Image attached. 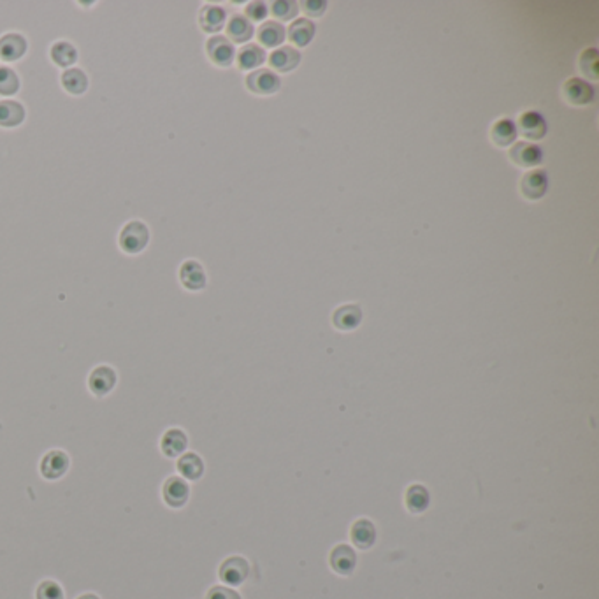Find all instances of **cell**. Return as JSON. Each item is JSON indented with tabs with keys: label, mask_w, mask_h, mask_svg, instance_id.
Listing matches in <instances>:
<instances>
[{
	"label": "cell",
	"mask_w": 599,
	"mask_h": 599,
	"mask_svg": "<svg viewBox=\"0 0 599 599\" xmlns=\"http://www.w3.org/2000/svg\"><path fill=\"white\" fill-rule=\"evenodd\" d=\"M150 241V231L143 222L134 220L129 222L125 227L122 229V234H120V246L125 253H136L143 252L146 248Z\"/></svg>",
	"instance_id": "cell-1"
},
{
	"label": "cell",
	"mask_w": 599,
	"mask_h": 599,
	"mask_svg": "<svg viewBox=\"0 0 599 599\" xmlns=\"http://www.w3.org/2000/svg\"><path fill=\"white\" fill-rule=\"evenodd\" d=\"M547 188H549V178L547 173L542 169L529 171L520 180V194L527 199V201H540L545 197Z\"/></svg>",
	"instance_id": "cell-2"
},
{
	"label": "cell",
	"mask_w": 599,
	"mask_h": 599,
	"mask_svg": "<svg viewBox=\"0 0 599 599\" xmlns=\"http://www.w3.org/2000/svg\"><path fill=\"white\" fill-rule=\"evenodd\" d=\"M563 95L571 106H587L594 101V88L591 83L580 78H570L566 83L563 85Z\"/></svg>",
	"instance_id": "cell-3"
},
{
	"label": "cell",
	"mask_w": 599,
	"mask_h": 599,
	"mask_svg": "<svg viewBox=\"0 0 599 599\" xmlns=\"http://www.w3.org/2000/svg\"><path fill=\"white\" fill-rule=\"evenodd\" d=\"M69 455L64 450H51L41 461V475L46 480H58L69 470Z\"/></svg>",
	"instance_id": "cell-4"
},
{
	"label": "cell",
	"mask_w": 599,
	"mask_h": 599,
	"mask_svg": "<svg viewBox=\"0 0 599 599\" xmlns=\"http://www.w3.org/2000/svg\"><path fill=\"white\" fill-rule=\"evenodd\" d=\"M280 78L269 69H259L246 78V87L257 95H273L280 90Z\"/></svg>",
	"instance_id": "cell-5"
},
{
	"label": "cell",
	"mask_w": 599,
	"mask_h": 599,
	"mask_svg": "<svg viewBox=\"0 0 599 599\" xmlns=\"http://www.w3.org/2000/svg\"><path fill=\"white\" fill-rule=\"evenodd\" d=\"M508 155L510 160L520 167H536L538 164H542L543 160L542 148L529 141L515 143V145L510 148Z\"/></svg>",
	"instance_id": "cell-6"
},
{
	"label": "cell",
	"mask_w": 599,
	"mask_h": 599,
	"mask_svg": "<svg viewBox=\"0 0 599 599\" xmlns=\"http://www.w3.org/2000/svg\"><path fill=\"white\" fill-rule=\"evenodd\" d=\"M162 498L166 501L167 506L171 508H181L188 503L190 498V487H188L187 482L180 477H171L167 478L166 484L162 487Z\"/></svg>",
	"instance_id": "cell-7"
},
{
	"label": "cell",
	"mask_w": 599,
	"mask_h": 599,
	"mask_svg": "<svg viewBox=\"0 0 599 599\" xmlns=\"http://www.w3.org/2000/svg\"><path fill=\"white\" fill-rule=\"evenodd\" d=\"M206 50H208V57H210L211 62L217 64L218 67H229V65L234 62V57H236L234 44H232L227 37H222V36L211 37L206 44Z\"/></svg>",
	"instance_id": "cell-8"
},
{
	"label": "cell",
	"mask_w": 599,
	"mask_h": 599,
	"mask_svg": "<svg viewBox=\"0 0 599 599\" xmlns=\"http://www.w3.org/2000/svg\"><path fill=\"white\" fill-rule=\"evenodd\" d=\"M517 130H520V134L529 139V141H538V139L545 138L547 122L538 111H526L520 115L519 129Z\"/></svg>",
	"instance_id": "cell-9"
},
{
	"label": "cell",
	"mask_w": 599,
	"mask_h": 599,
	"mask_svg": "<svg viewBox=\"0 0 599 599\" xmlns=\"http://www.w3.org/2000/svg\"><path fill=\"white\" fill-rule=\"evenodd\" d=\"M116 385V373L115 369L109 366H99L90 373L88 378V387H90L92 394L97 397H104L115 389Z\"/></svg>",
	"instance_id": "cell-10"
},
{
	"label": "cell",
	"mask_w": 599,
	"mask_h": 599,
	"mask_svg": "<svg viewBox=\"0 0 599 599\" xmlns=\"http://www.w3.org/2000/svg\"><path fill=\"white\" fill-rule=\"evenodd\" d=\"M180 280L185 289L203 290L206 287V273L197 260H187L180 269Z\"/></svg>",
	"instance_id": "cell-11"
},
{
	"label": "cell",
	"mask_w": 599,
	"mask_h": 599,
	"mask_svg": "<svg viewBox=\"0 0 599 599\" xmlns=\"http://www.w3.org/2000/svg\"><path fill=\"white\" fill-rule=\"evenodd\" d=\"M248 563L243 557H229L220 566V578L229 585H239L248 577Z\"/></svg>",
	"instance_id": "cell-12"
},
{
	"label": "cell",
	"mask_w": 599,
	"mask_h": 599,
	"mask_svg": "<svg viewBox=\"0 0 599 599\" xmlns=\"http://www.w3.org/2000/svg\"><path fill=\"white\" fill-rule=\"evenodd\" d=\"M301 62V53L296 48L290 46H282L276 51H273L271 57H269V64L275 71L278 73H290L299 65Z\"/></svg>",
	"instance_id": "cell-13"
},
{
	"label": "cell",
	"mask_w": 599,
	"mask_h": 599,
	"mask_svg": "<svg viewBox=\"0 0 599 599\" xmlns=\"http://www.w3.org/2000/svg\"><path fill=\"white\" fill-rule=\"evenodd\" d=\"M27 39L22 34H6L0 37V57L6 62H15L25 55Z\"/></svg>",
	"instance_id": "cell-14"
},
{
	"label": "cell",
	"mask_w": 599,
	"mask_h": 599,
	"mask_svg": "<svg viewBox=\"0 0 599 599\" xmlns=\"http://www.w3.org/2000/svg\"><path fill=\"white\" fill-rule=\"evenodd\" d=\"M517 134H519V130H517L515 122L510 118H499L491 129L492 143L499 146V148H506V146L513 145Z\"/></svg>",
	"instance_id": "cell-15"
},
{
	"label": "cell",
	"mask_w": 599,
	"mask_h": 599,
	"mask_svg": "<svg viewBox=\"0 0 599 599\" xmlns=\"http://www.w3.org/2000/svg\"><path fill=\"white\" fill-rule=\"evenodd\" d=\"M225 20V9L220 6H206V8L201 9V15H199V23H201V29L208 34H217L224 29Z\"/></svg>",
	"instance_id": "cell-16"
},
{
	"label": "cell",
	"mask_w": 599,
	"mask_h": 599,
	"mask_svg": "<svg viewBox=\"0 0 599 599\" xmlns=\"http://www.w3.org/2000/svg\"><path fill=\"white\" fill-rule=\"evenodd\" d=\"M188 438L181 429H169L162 436L160 441V450L166 457H178L187 450Z\"/></svg>",
	"instance_id": "cell-17"
},
{
	"label": "cell",
	"mask_w": 599,
	"mask_h": 599,
	"mask_svg": "<svg viewBox=\"0 0 599 599\" xmlns=\"http://www.w3.org/2000/svg\"><path fill=\"white\" fill-rule=\"evenodd\" d=\"M332 322L340 331H354L362 322L361 308L355 306V304H347V306L338 308L334 315H332Z\"/></svg>",
	"instance_id": "cell-18"
},
{
	"label": "cell",
	"mask_w": 599,
	"mask_h": 599,
	"mask_svg": "<svg viewBox=\"0 0 599 599\" xmlns=\"http://www.w3.org/2000/svg\"><path fill=\"white\" fill-rule=\"evenodd\" d=\"M227 36L231 37V43L243 44L246 41L252 39L253 36V25L246 16L234 15L227 23Z\"/></svg>",
	"instance_id": "cell-19"
},
{
	"label": "cell",
	"mask_w": 599,
	"mask_h": 599,
	"mask_svg": "<svg viewBox=\"0 0 599 599\" xmlns=\"http://www.w3.org/2000/svg\"><path fill=\"white\" fill-rule=\"evenodd\" d=\"M355 563H357V557H355V552L350 547L338 545L336 549L332 550L331 566L340 575H350L354 571Z\"/></svg>",
	"instance_id": "cell-20"
},
{
	"label": "cell",
	"mask_w": 599,
	"mask_h": 599,
	"mask_svg": "<svg viewBox=\"0 0 599 599\" xmlns=\"http://www.w3.org/2000/svg\"><path fill=\"white\" fill-rule=\"evenodd\" d=\"M315 32H317V27H315L313 22H310V20H296L294 23H290V29H289V39L292 41L296 46L304 48L308 46V44L313 41Z\"/></svg>",
	"instance_id": "cell-21"
},
{
	"label": "cell",
	"mask_w": 599,
	"mask_h": 599,
	"mask_svg": "<svg viewBox=\"0 0 599 599\" xmlns=\"http://www.w3.org/2000/svg\"><path fill=\"white\" fill-rule=\"evenodd\" d=\"M178 471H180L185 480H199L204 475L203 459L199 457L197 454H194V452H188L178 461Z\"/></svg>",
	"instance_id": "cell-22"
},
{
	"label": "cell",
	"mask_w": 599,
	"mask_h": 599,
	"mask_svg": "<svg viewBox=\"0 0 599 599\" xmlns=\"http://www.w3.org/2000/svg\"><path fill=\"white\" fill-rule=\"evenodd\" d=\"M25 120V108L16 101H0V127L11 129Z\"/></svg>",
	"instance_id": "cell-23"
},
{
	"label": "cell",
	"mask_w": 599,
	"mask_h": 599,
	"mask_svg": "<svg viewBox=\"0 0 599 599\" xmlns=\"http://www.w3.org/2000/svg\"><path fill=\"white\" fill-rule=\"evenodd\" d=\"M266 62V51L257 44H246L238 53V65L243 71H252Z\"/></svg>",
	"instance_id": "cell-24"
},
{
	"label": "cell",
	"mask_w": 599,
	"mask_h": 599,
	"mask_svg": "<svg viewBox=\"0 0 599 599\" xmlns=\"http://www.w3.org/2000/svg\"><path fill=\"white\" fill-rule=\"evenodd\" d=\"M376 540V529L368 519H361L352 527V542L359 549H369Z\"/></svg>",
	"instance_id": "cell-25"
},
{
	"label": "cell",
	"mask_w": 599,
	"mask_h": 599,
	"mask_svg": "<svg viewBox=\"0 0 599 599\" xmlns=\"http://www.w3.org/2000/svg\"><path fill=\"white\" fill-rule=\"evenodd\" d=\"M259 41L266 48H276L285 41V29L276 22H266L259 29Z\"/></svg>",
	"instance_id": "cell-26"
},
{
	"label": "cell",
	"mask_w": 599,
	"mask_h": 599,
	"mask_svg": "<svg viewBox=\"0 0 599 599\" xmlns=\"http://www.w3.org/2000/svg\"><path fill=\"white\" fill-rule=\"evenodd\" d=\"M62 87L73 95H81L88 88V78L81 69L71 67L62 74Z\"/></svg>",
	"instance_id": "cell-27"
},
{
	"label": "cell",
	"mask_w": 599,
	"mask_h": 599,
	"mask_svg": "<svg viewBox=\"0 0 599 599\" xmlns=\"http://www.w3.org/2000/svg\"><path fill=\"white\" fill-rule=\"evenodd\" d=\"M51 60L60 67H71L78 60L76 48L67 41H58L51 46Z\"/></svg>",
	"instance_id": "cell-28"
},
{
	"label": "cell",
	"mask_w": 599,
	"mask_h": 599,
	"mask_svg": "<svg viewBox=\"0 0 599 599\" xmlns=\"http://www.w3.org/2000/svg\"><path fill=\"white\" fill-rule=\"evenodd\" d=\"M429 492L422 485H412L406 492V506L412 513H422L426 512L429 506Z\"/></svg>",
	"instance_id": "cell-29"
},
{
	"label": "cell",
	"mask_w": 599,
	"mask_h": 599,
	"mask_svg": "<svg viewBox=\"0 0 599 599\" xmlns=\"http://www.w3.org/2000/svg\"><path fill=\"white\" fill-rule=\"evenodd\" d=\"M580 71L589 80H598L599 78V58L596 48H589L580 55Z\"/></svg>",
	"instance_id": "cell-30"
},
{
	"label": "cell",
	"mask_w": 599,
	"mask_h": 599,
	"mask_svg": "<svg viewBox=\"0 0 599 599\" xmlns=\"http://www.w3.org/2000/svg\"><path fill=\"white\" fill-rule=\"evenodd\" d=\"M20 88V78L9 67H0V95H13Z\"/></svg>",
	"instance_id": "cell-31"
},
{
	"label": "cell",
	"mask_w": 599,
	"mask_h": 599,
	"mask_svg": "<svg viewBox=\"0 0 599 599\" xmlns=\"http://www.w3.org/2000/svg\"><path fill=\"white\" fill-rule=\"evenodd\" d=\"M297 13H299V6L294 0H290V2L289 0H278L273 4V15L282 22H290V20L296 18Z\"/></svg>",
	"instance_id": "cell-32"
},
{
	"label": "cell",
	"mask_w": 599,
	"mask_h": 599,
	"mask_svg": "<svg viewBox=\"0 0 599 599\" xmlns=\"http://www.w3.org/2000/svg\"><path fill=\"white\" fill-rule=\"evenodd\" d=\"M37 599H64V591L53 580H46L37 587Z\"/></svg>",
	"instance_id": "cell-33"
},
{
	"label": "cell",
	"mask_w": 599,
	"mask_h": 599,
	"mask_svg": "<svg viewBox=\"0 0 599 599\" xmlns=\"http://www.w3.org/2000/svg\"><path fill=\"white\" fill-rule=\"evenodd\" d=\"M268 16V6L264 2H250L246 6V18L250 22H262Z\"/></svg>",
	"instance_id": "cell-34"
},
{
	"label": "cell",
	"mask_w": 599,
	"mask_h": 599,
	"mask_svg": "<svg viewBox=\"0 0 599 599\" xmlns=\"http://www.w3.org/2000/svg\"><path fill=\"white\" fill-rule=\"evenodd\" d=\"M301 8L304 9V13H306L308 16L318 18V16L324 15L325 9H327V2H324V0H306V2L301 4Z\"/></svg>",
	"instance_id": "cell-35"
},
{
	"label": "cell",
	"mask_w": 599,
	"mask_h": 599,
	"mask_svg": "<svg viewBox=\"0 0 599 599\" xmlns=\"http://www.w3.org/2000/svg\"><path fill=\"white\" fill-rule=\"evenodd\" d=\"M208 599H241L239 594L227 587H213L208 592Z\"/></svg>",
	"instance_id": "cell-36"
},
{
	"label": "cell",
	"mask_w": 599,
	"mask_h": 599,
	"mask_svg": "<svg viewBox=\"0 0 599 599\" xmlns=\"http://www.w3.org/2000/svg\"><path fill=\"white\" fill-rule=\"evenodd\" d=\"M78 599H99V598L95 594H83V596H80Z\"/></svg>",
	"instance_id": "cell-37"
}]
</instances>
